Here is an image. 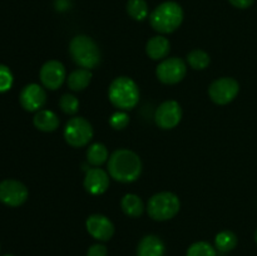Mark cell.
Segmentation results:
<instances>
[{"instance_id": "obj_4", "label": "cell", "mask_w": 257, "mask_h": 256, "mask_svg": "<svg viewBox=\"0 0 257 256\" xmlns=\"http://www.w3.org/2000/svg\"><path fill=\"white\" fill-rule=\"evenodd\" d=\"M69 52L73 60L85 69H94L100 63L99 48L88 35H77L73 38L69 44Z\"/></svg>"}, {"instance_id": "obj_23", "label": "cell", "mask_w": 257, "mask_h": 256, "mask_svg": "<svg viewBox=\"0 0 257 256\" xmlns=\"http://www.w3.org/2000/svg\"><path fill=\"white\" fill-rule=\"evenodd\" d=\"M127 12L131 18L142 22L148 17V5L145 0H128Z\"/></svg>"}, {"instance_id": "obj_1", "label": "cell", "mask_w": 257, "mask_h": 256, "mask_svg": "<svg viewBox=\"0 0 257 256\" xmlns=\"http://www.w3.org/2000/svg\"><path fill=\"white\" fill-rule=\"evenodd\" d=\"M108 172L118 182H135L142 173V161L133 151L125 148L117 150L108 160Z\"/></svg>"}, {"instance_id": "obj_18", "label": "cell", "mask_w": 257, "mask_h": 256, "mask_svg": "<svg viewBox=\"0 0 257 256\" xmlns=\"http://www.w3.org/2000/svg\"><path fill=\"white\" fill-rule=\"evenodd\" d=\"M90 80H92V72L89 69H85V68L73 70L69 77L67 78L68 87L75 92L85 89L89 85Z\"/></svg>"}, {"instance_id": "obj_28", "label": "cell", "mask_w": 257, "mask_h": 256, "mask_svg": "<svg viewBox=\"0 0 257 256\" xmlns=\"http://www.w3.org/2000/svg\"><path fill=\"white\" fill-rule=\"evenodd\" d=\"M108 250L102 243H95L88 248L87 256H107Z\"/></svg>"}, {"instance_id": "obj_15", "label": "cell", "mask_w": 257, "mask_h": 256, "mask_svg": "<svg viewBox=\"0 0 257 256\" xmlns=\"http://www.w3.org/2000/svg\"><path fill=\"white\" fill-rule=\"evenodd\" d=\"M165 243L156 235L145 236L138 243L137 256H165Z\"/></svg>"}, {"instance_id": "obj_12", "label": "cell", "mask_w": 257, "mask_h": 256, "mask_svg": "<svg viewBox=\"0 0 257 256\" xmlns=\"http://www.w3.org/2000/svg\"><path fill=\"white\" fill-rule=\"evenodd\" d=\"M20 104L28 112H38L47 103V93L39 84H28L20 92Z\"/></svg>"}, {"instance_id": "obj_16", "label": "cell", "mask_w": 257, "mask_h": 256, "mask_svg": "<svg viewBox=\"0 0 257 256\" xmlns=\"http://www.w3.org/2000/svg\"><path fill=\"white\" fill-rule=\"evenodd\" d=\"M171 50V43L167 38L162 37V35H157V37L151 38L146 45V52L147 55L153 60H161L165 59L168 55Z\"/></svg>"}, {"instance_id": "obj_2", "label": "cell", "mask_w": 257, "mask_h": 256, "mask_svg": "<svg viewBox=\"0 0 257 256\" xmlns=\"http://www.w3.org/2000/svg\"><path fill=\"white\" fill-rule=\"evenodd\" d=\"M183 20V10L177 3L166 2L158 5L150 17L153 29L162 34H170L180 28Z\"/></svg>"}, {"instance_id": "obj_6", "label": "cell", "mask_w": 257, "mask_h": 256, "mask_svg": "<svg viewBox=\"0 0 257 256\" xmlns=\"http://www.w3.org/2000/svg\"><path fill=\"white\" fill-rule=\"evenodd\" d=\"M93 138V127L85 118L74 117L68 120L64 128V140L75 148L84 147Z\"/></svg>"}, {"instance_id": "obj_14", "label": "cell", "mask_w": 257, "mask_h": 256, "mask_svg": "<svg viewBox=\"0 0 257 256\" xmlns=\"http://www.w3.org/2000/svg\"><path fill=\"white\" fill-rule=\"evenodd\" d=\"M109 187V176L102 168H89L84 177V188L92 195H102Z\"/></svg>"}, {"instance_id": "obj_30", "label": "cell", "mask_w": 257, "mask_h": 256, "mask_svg": "<svg viewBox=\"0 0 257 256\" xmlns=\"http://www.w3.org/2000/svg\"><path fill=\"white\" fill-rule=\"evenodd\" d=\"M255 240H256V243H257V230H256V233H255Z\"/></svg>"}, {"instance_id": "obj_3", "label": "cell", "mask_w": 257, "mask_h": 256, "mask_svg": "<svg viewBox=\"0 0 257 256\" xmlns=\"http://www.w3.org/2000/svg\"><path fill=\"white\" fill-rule=\"evenodd\" d=\"M108 97L114 107L128 110L137 105L140 100V89L135 80L131 78L118 77L110 83Z\"/></svg>"}, {"instance_id": "obj_17", "label": "cell", "mask_w": 257, "mask_h": 256, "mask_svg": "<svg viewBox=\"0 0 257 256\" xmlns=\"http://www.w3.org/2000/svg\"><path fill=\"white\" fill-rule=\"evenodd\" d=\"M35 127L43 132H53L59 127V118L53 110L49 109H40L38 110L37 114L33 119Z\"/></svg>"}, {"instance_id": "obj_25", "label": "cell", "mask_w": 257, "mask_h": 256, "mask_svg": "<svg viewBox=\"0 0 257 256\" xmlns=\"http://www.w3.org/2000/svg\"><path fill=\"white\" fill-rule=\"evenodd\" d=\"M59 107L65 114H75L79 109V100L73 94H63L59 99Z\"/></svg>"}, {"instance_id": "obj_20", "label": "cell", "mask_w": 257, "mask_h": 256, "mask_svg": "<svg viewBox=\"0 0 257 256\" xmlns=\"http://www.w3.org/2000/svg\"><path fill=\"white\" fill-rule=\"evenodd\" d=\"M236 245H237V236L232 231L225 230L216 235L215 246L216 250L220 251V252H230L231 250L236 247Z\"/></svg>"}, {"instance_id": "obj_9", "label": "cell", "mask_w": 257, "mask_h": 256, "mask_svg": "<svg viewBox=\"0 0 257 256\" xmlns=\"http://www.w3.org/2000/svg\"><path fill=\"white\" fill-rule=\"evenodd\" d=\"M28 188L17 180H4L0 182V202L9 207L22 206L28 200Z\"/></svg>"}, {"instance_id": "obj_7", "label": "cell", "mask_w": 257, "mask_h": 256, "mask_svg": "<svg viewBox=\"0 0 257 256\" xmlns=\"http://www.w3.org/2000/svg\"><path fill=\"white\" fill-rule=\"evenodd\" d=\"M240 92V84L230 77L218 78L208 88L211 100L218 105H225L232 102Z\"/></svg>"}, {"instance_id": "obj_8", "label": "cell", "mask_w": 257, "mask_h": 256, "mask_svg": "<svg viewBox=\"0 0 257 256\" xmlns=\"http://www.w3.org/2000/svg\"><path fill=\"white\" fill-rule=\"evenodd\" d=\"M187 73V67L186 63L181 58H166L158 64L156 69L157 78L165 84H177Z\"/></svg>"}, {"instance_id": "obj_24", "label": "cell", "mask_w": 257, "mask_h": 256, "mask_svg": "<svg viewBox=\"0 0 257 256\" xmlns=\"http://www.w3.org/2000/svg\"><path fill=\"white\" fill-rule=\"evenodd\" d=\"M186 256H216V250L206 241H198L188 247Z\"/></svg>"}, {"instance_id": "obj_26", "label": "cell", "mask_w": 257, "mask_h": 256, "mask_svg": "<svg viewBox=\"0 0 257 256\" xmlns=\"http://www.w3.org/2000/svg\"><path fill=\"white\" fill-rule=\"evenodd\" d=\"M14 78L13 73L7 65L0 64V93H5L12 88Z\"/></svg>"}, {"instance_id": "obj_13", "label": "cell", "mask_w": 257, "mask_h": 256, "mask_svg": "<svg viewBox=\"0 0 257 256\" xmlns=\"http://www.w3.org/2000/svg\"><path fill=\"white\" fill-rule=\"evenodd\" d=\"M85 227L89 235L95 240L108 241L114 235V225L112 221L99 213L90 215L85 221Z\"/></svg>"}, {"instance_id": "obj_11", "label": "cell", "mask_w": 257, "mask_h": 256, "mask_svg": "<svg viewBox=\"0 0 257 256\" xmlns=\"http://www.w3.org/2000/svg\"><path fill=\"white\" fill-rule=\"evenodd\" d=\"M40 82L45 88L50 90H57L64 83L67 78L65 68L59 60H48L40 68Z\"/></svg>"}, {"instance_id": "obj_29", "label": "cell", "mask_w": 257, "mask_h": 256, "mask_svg": "<svg viewBox=\"0 0 257 256\" xmlns=\"http://www.w3.org/2000/svg\"><path fill=\"white\" fill-rule=\"evenodd\" d=\"M228 2L238 9H246V8H250L255 0H228Z\"/></svg>"}, {"instance_id": "obj_27", "label": "cell", "mask_w": 257, "mask_h": 256, "mask_svg": "<svg viewBox=\"0 0 257 256\" xmlns=\"http://www.w3.org/2000/svg\"><path fill=\"white\" fill-rule=\"evenodd\" d=\"M109 123L114 130H123L130 123V117H128V114L125 112L118 110V112L113 113L109 119Z\"/></svg>"}, {"instance_id": "obj_10", "label": "cell", "mask_w": 257, "mask_h": 256, "mask_svg": "<svg viewBox=\"0 0 257 256\" xmlns=\"http://www.w3.org/2000/svg\"><path fill=\"white\" fill-rule=\"evenodd\" d=\"M181 119H182V108L176 100H166L156 110V124L162 130H172L181 122Z\"/></svg>"}, {"instance_id": "obj_31", "label": "cell", "mask_w": 257, "mask_h": 256, "mask_svg": "<svg viewBox=\"0 0 257 256\" xmlns=\"http://www.w3.org/2000/svg\"><path fill=\"white\" fill-rule=\"evenodd\" d=\"M4 256H12V255H4Z\"/></svg>"}, {"instance_id": "obj_5", "label": "cell", "mask_w": 257, "mask_h": 256, "mask_svg": "<svg viewBox=\"0 0 257 256\" xmlns=\"http://www.w3.org/2000/svg\"><path fill=\"white\" fill-rule=\"evenodd\" d=\"M181 208L180 198L172 192H160L150 198L147 212L156 221H167L175 217Z\"/></svg>"}, {"instance_id": "obj_21", "label": "cell", "mask_w": 257, "mask_h": 256, "mask_svg": "<svg viewBox=\"0 0 257 256\" xmlns=\"http://www.w3.org/2000/svg\"><path fill=\"white\" fill-rule=\"evenodd\" d=\"M87 160L90 165L100 166L108 160V150L103 143H93L87 150Z\"/></svg>"}, {"instance_id": "obj_19", "label": "cell", "mask_w": 257, "mask_h": 256, "mask_svg": "<svg viewBox=\"0 0 257 256\" xmlns=\"http://www.w3.org/2000/svg\"><path fill=\"white\" fill-rule=\"evenodd\" d=\"M120 207L122 211L130 217H140L145 211V205L141 197H138L135 193H127L123 196L120 201Z\"/></svg>"}, {"instance_id": "obj_22", "label": "cell", "mask_w": 257, "mask_h": 256, "mask_svg": "<svg viewBox=\"0 0 257 256\" xmlns=\"http://www.w3.org/2000/svg\"><path fill=\"white\" fill-rule=\"evenodd\" d=\"M187 62L191 65V68L196 70H202L210 65L211 58L205 50L195 49L187 54Z\"/></svg>"}]
</instances>
